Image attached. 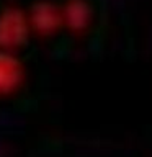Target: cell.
Here are the masks:
<instances>
[{
  "instance_id": "obj_1",
  "label": "cell",
  "mask_w": 152,
  "mask_h": 157,
  "mask_svg": "<svg viewBox=\"0 0 152 157\" xmlns=\"http://www.w3.org/2000/svg\"><path fill=\"white\" fill-rule=\"evenodd\" d=\"M28 21L26 17L17 8H8L0 15V48H18L26 41Z\"/></svg>"
},
{
  "instance_id": "obj_3",
  "label": "cell",
  "mask_w": 152,
  "mask_h": 157,
  "mask_svg": "<svg viewBox=\"0 0 152 157\" xmlns=\"http://www.w3.org/2000/svg\"><path fill=\"white\" fill-rule=\"evenodd\" d=\"M61 17H59L57 10L49 3H39L36 5L33 12V25L34 28L41 29V31H52L57 28Z\"/></svg>"
},
{
  "instance_id": "obj_2",
  "label": "cell",
  "mask_w": 152,
  "mask_h": 157,
  "mask_svg": "<svg viewBox=\"0 0 152 157\" xmlns=\"http://www.w3.org/2000/svg\"><path fill=\"white\" fill-rule=\"evenodd\" d=\"M21 78V62L8 51H0V93L13 92L20 85Z\"/></svg>"
}]
</instances>
